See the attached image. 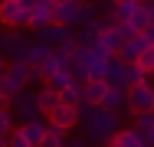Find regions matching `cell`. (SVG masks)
I'll return each instance as SVG.
<instances>
[{
	"label": "cell",
	"mask_w": 154,
	"mask_h": 147,
	"mask_svg": "<svg viewBox=\"0 0 154 147\" xmlns=\"http://www.w3.org/2000/svg\"><path fill=\"white\" fill-rule=\"evenodd\" d=\"M102 108L131 118V111H128V92H125V88H112V85H108V95H105V105H102Z\"/></svg>",
	"instance_id": "cell-13"
},
{
	"label": "cell",
	"mask_w": 154,
	"mask_h": 147,
	"mask_svg": "<svg viewBox=\"0 0 154 147\" xmlns=\"http://www.w3.org/2000/svg\"><path fill=\"white\" fill-rule=\"evenodd\" d=\"M138 65L148 72V75H154V46H148L144 52H141V59H138Z\"/></svg>",
	"instance_id": "cell-27"
},
{
	"label": "cell",
	"mask_w": 154,
	"mask_h": 147,
	"mask_svg": "<svg viewBox=\"0 0 154 147\" xmlns=\"http://www.w3.org/2000/svg\"><path fill=\"white\" fill-rule=\"evenodd\" d=\"M3 79H7L10 95H20V92H26V85L33 82V69L26 65V62H10L7 72H3Z\"/></svg>",
	"instance_id": "cell-7"
},
{
	"label": "cell",
	"mask_w": 154,
	"mask_h": 147,
	"mask_svg": "<svg viewBox=\"0 0 154 147\" xmlns=\"http://www.w3.org/2000/svg\"><path fill=\"white\" fill-rule=\"evenodd\" d=\"M59 105H66V108H82V85L75 82V85L62 88L59 92Z\"/></svg>",
	"instance_id": "cell-21"
},
{
	"label": "cell",
	"mask_w": 154,
	"mask_h": 147,
	"mask_svg": "<svg viewBox=\"0 0 154 147\" xmlns=\"http://www.w3.org/2000/svg\"><path fill=\"white\" fill-rule=\"evenodd\" d=\"M112 3H141V0H112Z\"/></svg>",
	"instance_id": "cell-33"
},
{
	"label": "cell",
	"mask_w": 154,
	"mask_h": 147,
	"mask_svg": "<svg viewBox=\"0 0 154 147\" xmlns=\"http://www.w3.org/2000/svg\"><path fill=\"white\" fill-rule=\"evenodd\" d=\"M66 147H89L85 137H66Z\"/></svg>",
	"instance_id": "cell-29"
},
{
	"label": "cell",
	"mask_w": 154,
	"mask_h": 147,
	"mask_svg": "<svg viewBox=\"0 0 154 147\" xmlns=\"http://www.w3.org/2000/svg\"><path fill=\"white\" fill-rule=\"evenodd\" d=\"M7 65H10V59L3 56V52H0V75H3V72H7Z\"/></svg>",
	"instance_id": "cell-30"
},
{
	"label": "cell",
	"mask_w": 154,
	"mask_h": 147,
	"mask_svg": "<svg viewBox=\"0 0 154 147\" xmlns=\"http://www.w3.org/2000/svg\"><path fill=\"white\" fill-rule=\"evenodd\" d=\"M112 59L102 46H92L89 49V82H108V65H112Z\"/></svg>",
	"instance_id": "cell-8"
},
{
	"label": "cell",
	"mask_w": 154,
	"mask_h": 147,
	"mask_svg": "<svg viewBox=\"0 0 154 147\" xmlns=\"http://www.w3.org/2000/svg\"><path fill=\"white\" fill-rule=\"evenodd\" d=\"M141 36H144V39H148V43H151V46H154V29H151V26L144 29V33H141Z\"/></svg>",
	"instance_id": "cell-31"
},
{
	"label": "cell",
	"mask_w": 154,
	"mask_h": 147,
	"mask_svg": "<svg viewBox=\"0 0 154 147\" xmlns=\"http://www.w3.org/2000/svg\"><path fill=\"white\" fill-rule=\"evenodd\" d=\"M49 56H53V49H46V46L33 43V46H30V56H26V65H30V69H39V65H43Z\"/></svg>",
	"instance_id": "cell-22"
},
{
	"label": "cell",
	"mask_w": 154,
	"mask_h": 147,
	"mask_svg": "<svg viewBox=\"0 0 154 147\" xmlns=\"http://www.w3.org/2000/svg\"><path fill=\"white\" fill-rule=\"evenodd\" d=\"M128 23L138 29V33H144V29L151 26V0H141V3L134 7V13H131V20H128Z\"/></svg>",
	"instance_id": "cell-19"
},
{
	"label": "cell",
	"mask_w": 154,
	"mask_h": 147,
	"mask_svg": "<svg viewBox=\"0 0 154 147\" xmlns=\"http://www.w3.org/2000/svg\"><path fill=\"white\" fill-rule=\"evenodd\" d=\"M0 147H7V137H0Z\"/></svg>",
	"instance_id": "cell-35"
},
{
	"label": "cell",
	"mask_w": 154,
	"mask_h": 147,
	"mask_svg": "<svg viewBox=\"0 0 154 147\" xmlns=\"http://www.w3.org/2000/svg\"><path fill=\"white\" fill-rule=\"evenodd\" d=\"M46 121H49V128H56V131H62V134H69V131L79 124V108H66V105H59L53 115H46Z\"/></svg>",
	"instance_id": "cell-10"
},
{
	"label": "cell",
	"mask_w": 154,
	"mask_h": 147,
	"mask_svg": "<svg viewBox=\"0 0 154 147\" xmlns=\"http://www.w3.org/2000/svg\"><path fill=\"white\" fill-rule=\"evenodd\" d=\"M0 3H3V0H0Z\"/></svg>",
	"instance_id": "cell-37"
},
{
	"label": "cell",
	"mask_w": 154,
	"mask_h": 147,
	"mask_svg": "<svg viewBox=\"0 0 154 147\" xmlns=\"http://www.w3.org/2000/svg\"><path fill=\"white\" fill-rule=\"evenodd\" d=\"M20 131H23V137H26L33 147H39L43 141H46V134H49V121H46V118H36V121L20 124Z\"/></svg>",
	"instance_id": "cell-12"
},
{
	"label": "cell",
	"mask_w": 154,
	"mask_h": 147,
	"mask_svg": "<svg viewBox=\"0 0 154 147\" xmlns=\"http://www.w3.org/2000/svg\"><path fill=\"white\" fill-rule=\"evenodd\" d=\"M53 23L66 29H79L82 26V3H62L53 10Z\"/></svg>",
	"instance_id": "cell-9"
},
{
	"label": "cell",
	"mask_w": 154,
	"mask_h": 147,
	"mask_svg": "<svg viewBox=\"0 0 154 147\" xmlns=\"http://www.w3.org/2000/svg\"><path fill=\"white\" fill-rule=\"evenodd\" d=\"M148 46H151V43H148L144 36H134V39H128V43L122 46V52H118L115 59H122V62H128V65H131V62H138V59H141V52H144Z\"/></svg>",
	"instance_id": "cell-14"
},
{
	"label": "cell",
	"mask_w": 154,
	"mask_h": 147,
	"mask_svg": "<svg viewBox=\"0 0 154 147\" xmlns=\"http://www.w3.org/2000/svg\"><path fill=\"white\" fill-rule=\"evenodd\" d=\"M56 7H62V3H82V0H53Z\"/></svg>",
	"instance_id": "cell-32"
},
{
	"label": "cell",
	"mask_w": 154,
	"mask_h": 147,
	"mask_svg": "<svg viewBox=\"0 0 154 147\" xmlns=\"http://www.w3.org/2000/svg\"><path fill=\"white\" fill-rule=\"evenodd\" d=\"M53 10H56L53 0H36V10L30 13V29H33V33L53 26Z\"/></svg>",
	"instance_id": "cell-11"
},
{
	"label": "cell",
	"mask_w": 154,
	"mask_h": 147,
	"mask_svg": "<svg viewBox=\"0 0 154 147\" xmlns=\"http://www.w3.org/2000/svg\"><path fill=\"white\" fill-rule=\"evenodd\" d=\"M108 85L128 92V65H125L122 59H112V65H108Z\"/></svg>",
	"instance_id": "cell-17"
},
{
	"label": "cell",
	"mask_w": 154,
	"mask_h": 147,
	"mask_svg": "<svg viewBox=\"0 0 154 147\" xmlns=\"http://www.w3.org/2000/svg\"><path fill=\"white\" fill-rule=\"evenodd\" d=\"M98 46H102L108 56H118L122 46H125V39H122V33H118L115 26H105V29H102V36H98Z\"/></svg>",
	"instance_id": "cell-16"
},
{
	"label": "cell",
	"mask_w": 154,
	"mask_h": 147,
	"mask_svg": "<svg viewBox=\"0 0 154 147\" xmlns=\"http://www.w3.org/2000/svg\"><path fill=\"white\" fill-rule=\"evenodd\" d=\"M10 111H13V118H17V115L23 118V124H26V121H36V118H43L39 101H36V92H20V95H13Z\"/></svg>",
	"instance_id": "cell-6"
},
{
	"label": "cell",
	"mask_w": 154,
	"mask_h": 147,
	"mask_svg": "<svg viewBox=\"0 0 154 147\" xmlns=\"http://www.w3.org/2000/svg\"><path fill=\"white\" fill-rule=\"evenodd\" d=\"M79 124L85 128V144H108L118 131H122V115L102 108V105H82L79 108Z\"/></svg>",
	"instance_id": "cell-1"
},
{
	"label": "cell",
	"mask_w": 154,
	"mask_h": 147,
	"mask_svg": "<svg viewBox=\"0 0 154 147\" xmlns=\"http://www.w3.org/2000/svg\"><path fill=\"white\" fill-rule=\"evenodd\" d=\"M30 46H33V43H26V36H23V33H17V29L0 33V52L10 59V62H26Z\"/></svg>",
	"instance_id": "cell-4"
},
{
	"label": "cell",
	"mask_w": 154,
	"mask_h": 147,
	"mask_svg": "<svg viewBox=\"0 0 154 147\" xmlns=\"http://www.w3.org/2000/svg\"><path fill=\"white\" fill-rule=\"evenodd\" d=\"M7 147H33V144L23 137V131H20V128H13V134L7 137Z\"/></svg>",
	"instance_id": "cell-28"
},
{
	"label": "cell",
	"mask_w": 154,
	"mask_h": 147,
	"mask_svg": "<svg viewBox=\"0 0 154 147\" xmlns=\"http://www.w3.org/2000/svg\"><path fill=\"white\" fill-rule=\"evenodd\" d=\"M98 3H102V0H98ZM105 3H112V0H105Z\"/></svg>",
	"instance_id": "cell-36"
},
{
	"label": "cell",
	"mask_w": 154,
	"mask_h": 147,
	"mask_svg": "<svg viewBox=\"0 0 154 147\" xmlns=\"http://www.w3.org/2000/svg\"><path fill=\"white\" fill-rule=\"evenodd\" d=\"M13 128H17V124H13V111H10V108H0V137H10Z\"/></svg>",
	"instance_id": "cell-25"
},
{
	"label": "cell",
	"mask_w": 154,
	"mask_h": 147,
	"mask_svg": "<svg viewBox=\"0 0 154 147\" xmlns=\"http://www.w3.org/2000/svg\"><path fill=\"white\" fill-rule=\"evenodd\" d=\"M36 43L39 46H46V49H53V52H66V56H72V49H75V29H66V26H46L36 33Z\"/></svg>",
	"instance_id": "cell-3"
},
{
	"label": "cell",
	"mask_w": 154,
	"mask_h": 147,
	"mask_svg": "<svg viewBox=\"0 0 154 147\" xmlns=\"http://www.w3.org/2000/svg\"><path fill=\"white\" fill-rule=\"evenodd\" d=\"M151 29H154V0H151Z\"/></svg>",
	"instance_id": "cell-34"
},
{
	"label": "cell",
	"mask_w": 154,
	"mask_h": 147,
	"mask_svg": "<svg viewBox=\"0 0 154 147\" xmlns=\"http://www.w3.org/2000/svg\"><path fill=\"white\" fill-rule=\"evenodd\" d=\"M131 131H138V137L151 134V131H154V111H144V115H134V124H131Z\"/></svg>",
	"instance_id": "cell-23"
},
{
	"label": "cell",
	"mask_w": 154,
	"mask_h": 147,
	"mask_svg": "<svg viewBox=\"0 0 154 147\" xmlns=\"http://www.w3.org/2000/svg\"><path fill=\"white\" fill-rule=\"evenodd\" d=\"M36 0H3L0 3V26L3 29H30V13Z\"/></svg>",
	"instance_id": "cell-2"
},
{
	"label": "cell",
	"mask_w": 154,
	"mask_h": 147,
	"mask_svg": "<svg viewBox=\"0 0 154 147\" xmlns=\"http://www.w3.org/2000/svg\"><path fill=\"white\" fill-rule=\"evenodd\" d=\"M66 137H69V134H62V131H56V128H49L46 141H43L39 147H66Z\"/></svg>",
	"instance_id": "cell-26"
},
{
	"label": "cell",
	"mask_w": 154,
	"mask_h": 147,
	"mask_svg": "<svg viewBox=\"0 0 154 147\" xmlns=\"http://www.w3.org/2000/svg\"><path fill=\"white\" fill-rule=\"evenodd\" d=\"M105 147H144V144H141L138 131H131V128H122V131H118V134H115V137H112Z\"/></svg>",
	"instance_id": "cell-20"
},
{
	"label": "cell",
	"mask_w": 154,
	"mask_h": 147,
	"mask_svg": "<svg viewBox=\"0 0 154 147\" xmlns=\"http://www.w3.org/2000/svg\"><path fill=\"white\" fill-rule=\"evenodd\" d=\"M46 85L53 88V92H62V88L75 85V79H72V72H69V69H62V72H56V75H53V79H49Z\"/></svg>",
	"instance_id": "cell-24"
},
{
	"label": "cell",
	"mask_w": 154,
	"mask_h": 147,
	"mask_svg": "<svg viewBox=\"0 0 154 147\" xmlns=\"http://www.w3.org/2000/svg\"><path fill=\"white\" fill-rule=\"evenodd\" d=\"M36 101H39V111H43V118L53 115L56 108H59V92H53L49 85H43L39 92H36Z\"/></svg>",
	"instance_id": "cell-18"
},
{
	"label": "cell",
	"mask_w": 154,
	"mask_h": 147,
	"mask_svg": "<svg viewBox=\"0 0 154 147\" xmlns=\"http://www.w3.org/2000/svg\"><path fill=\"white\" fill-rule=\"evenodd\" d=\"M128 111H131V118L144 115V111H154V82L128 88Z\"/></svg>",
	"instance_id": "cell-5"
},
{
	"label": "cell",
	"mask_w": 154,
	"mask_h": 147,
	"mask_svg": "<svg viewBox=\"0 0 154 147\" xmlns=\"http://www.w3.org/2000/svg\"><path fill=\"white\" fill-rule=\"evenodd\" d=\"M105 95H108V82H85L82 85V105H105Z\"/></svg>",
	"instance_id": "cell-15"
}]
</instances>
